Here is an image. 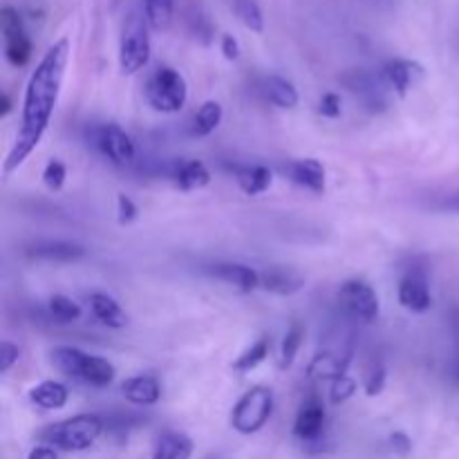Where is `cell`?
Wrapping results in <instances>:
<instances>
[{
	"label": "cell",
	"mask_w": 459,
	"mask_h": 459,
	"mask_svg": "<svg viewBox=\"0 0 459 459\" xmlns=\"http://www.w3.org/2000/svg\"><path fill=\"white\" fill-rule=\"evenodd\" d=\"M65 178H67V170L65 164L58 160L48 161L43 170V184L49 188V191H61L65 186Z\"/></svg>",
	"instance_id": "cell-32"
},
{
	"label": "cell",
	"mask_w": 459,
	"mask_h": 459,
	"mask_svg": "<svg viewBox=\"0 0 459 459\" xmlns=\"http://www.w3.org/2000/svg\"><path fill=\"white\" fill-rule=\"evenodd\" d=\"M173 179L182 191H197L211 182V173L202 161H179L173 170Z\"/></svg>",
	"instance_id": "cell-22"
},
{
	"label": "cell",
	"mask_w": 459,
	"mask_h": 459,
	"mask_svg": "<svg viewBox=\"0 0 459 459\" xmlns=\"http://www.w3.org/2000/svg\"><path fill=\"white\" fill-rule=\"evenodd\" d=\"M325 433V406L318 397L305 399L294 421V435L303 444L321 442Z\"/></svg>",
	"instance_id": "cell-12"
},
{
	"label": "cell",
	"mask_w": 459,
	"mask_h": 459,
	"mask_svg": "<svg viewBox=\"0 0 459 459\" xmlns=\"http://www.w3.org/2000/svg\"><path fill=\"white\" fill-rule=\"evenodd\" d=\"M273 412V394L264 385H255L233 406L231 426L240 435H254L264 429Z\"/></svg>",
	"instance_id": "cell-6"
},
{
	"label": "cell",
	"mask_w": 459,
	"mask_h": 459,
	"mask_svg": "<svg viewBox=\"0 0 459 459\" xmlns=\"http://www.w3.org/2000/svg\"><path fill=\"white\" fill-rule=\"evenodd\" d=\"M0 30L4 39V58L13 67H25L31 58V40L22 25L21 13L13 7H4L0 13Z\"/></svg>",
	"instance_id": "cell-9"
},
{
	"label": "cell",
	"mask_w": 459,
	"mask_h": 459,
	"mask_svg": "<svg viewBox=\"0 0 459 459\" xmlns=\"http://www.w3.org/2000/svg\"><path fill=\"white\" fill-rule=\"evenodd\" d=\"M52 366L70 379L83 381L92 388H106L115 381L117 375L115 366L108 359L85 354L83 350L70 348V345L52 350Z\"/></svg>",
	"instance_id": "cell-2"
},
{
	"label": "cell",
	"mask_w": 459,
	"mask_h": 459,
	"mask_svg": "<svg viewBox=\"0 0 459 459\" xmlns=\"http://www.w3.org/2000/svg\"><path fill=\"white\" fill-rule=\"evenodd\" d=\"M146 99L157 112H179L188 99L186 79L173 67H157L146 83Z\"/></svg>",
	"instance_id": "cell-5"
},
{
	"label": "cell",
	"mask_w": 459,
	"mask_h": 459,
	"mask_svg": "<svg viewBox=\"0 0 459 459\" xmlns=\"http://www.w3.org/2000/svg\"><path fill=\"white\" fill-rule=\"evenodd\" d=\"M231 173L236 178L238 186L247 195H260V193L269 191L273 182L272 170L264 169V166H231Z\"/></svg>",
	"instance_id": "cell-18"
},
{
	"label": "cell",
	"mask_w": 459,
	"mask_h": 459,
	"mask_svg": "<svg viewBox=\"0 0 459 459\" xmlns=\"http://www.w3.org/2000/svg\"><path fill=\"white\" fill-rule=\"evenodd\" d=\"M390 444H393V451L399 453V455H408L412 448V442L403 433L390 435Z\"/></svg>",
	"instance_id": "cell-37"
},
{
	"label": "cell",
	"mask_w": 459,
	"mask_h": 459,
	"mask_svg": "<svg viewBox=\"0 0 459 459\" xmlns=\"http://www.w3.org/2000/svg\"><path fill=\"white\" fill-rule=\"evenodd\" d=\"M143 13L155 31L169 30L175 16V0H143Z\"/></svg>",
	"instance_id": "cell-26"
},
{
	"label": "cell",
	"mask_w": 459,
	"mask_h": 459,
	"mask_svg": "<svg viewBox=\"0 0 459 459\" xmlns=\"http://www.w3.org/2000/svg\"><path fill=\"white\" fill-rule=\"evenodd\" d=\"M267 357H269V341L263 336V339L255 341L249 350H245V352L236 359V363H233V370L251 372L254 368H258Z\"/></svg>",
	"instance_id": "cell-28"
},
{
	"label": "cell",
	"mask_w": 459,
	"mask_h": 459,
	"mask_svg": "<svg viewBox=\"0 0 459 459\" xmlns=\"http://www.w3.org/2000/svg\"><path fill=\"white\" fill-rule=\"evenodd\" d=\"M90 309H92L94 318H97L99 323H103L106 327H112V330H121V327L128 323V316H126L124 309L119 307V303L108 294L90 296Z\"/></svg>",
	"instance_id": "cell-20"
},
{
	"label": "cell",
	"mask_w": 459,
	"mask_h": 459,
	"mask_svg": "<svg viewBox=\"0 0 459 459\" xmlns=\"http://www.w3.org/2000/svg\"><path fill=\"white\" fill-rule=\"evenodd\" d=\"M222 54L229 61H236V58L240 56V45H238V40L233 39L231 34L222 36Z\"/></svg>",
	"instance_id": "cell-36"
},
{
	"label": "cell",
	"mask_w": 459,
	"mask_h": 459,
	"mask_svg": "<svg viewBox=\"0 0 459 459\" xmlns=\"http://www.w3.org/2000/svg\"><path fill=\"white\" fill-rule=\"evenodd\" d=\"M92 146L97 148L108 161H112V164L117 166H130L137 160V148H134L133 137L117 124H106L94 128Z\"/></svg>",
	"instance_id": "cell-8"
},
{
	"label": "cell",
	"mask_w": 459,
	"mask_h": 459,
	"mask_svg": "<svg viewBox=\"0 0 459 459\" xmlns=\"http://www.w3.org/2000/svg\"><path fill=\"white\" fill-rule=\"evenodd\" d=\"M121 393L134 406H155L161 399V385L155 377L139 375L121 384Z\"/></svg>",
	"instance_id": "cell-16"
},
{
	"label": "cell",
	"mask_w": 459,
	"mask_h": 459,
	"mask_svg": "<svg viewBox=\"0 0 459 459\" xmlns=\"http://www.w3.org/2000/svg\"><path fill=\"white\" fill-rule=\"evenodd\" d=\"M48 309L58 323H74L81 318L79 303H74V300L67 299V296H63V294L52 296L48 303Z\"/></svg>",
	"instance_id": "cell-30"
},
{
	"label": "cell",
	"mask_w": 459,
	"mask_h": 459,
	"mask_svg": "<svg viewBox=\"0 0 459 459\" xmlns=\"http://www.w3.org/2000/svg\"><path fill=\"white\" fill-rule=\"evenodd\" d=\"M318 112L327 119H336L341 117V97L336 92H327L321 97V103H318Z\"/></svg>",
	"instance_id": "cell-34"
},
{
	"label": "cell",
	"mask_w": 459,
	"mask_h": 459,
	"mask_svg": "<svg viewBox=\"0 0 459 459\" xmlns=\"http://www.w3.org/2000/svg\"><path fill=\"white\" fill-rule=\"evenodd\" d=\"M151 61V39H148L146 16L130 13L124 22L119 40V70L121 74H137Z\"/></svg>",
	"instance_id": "cell-4"
},
{
	"label": "cell",
	"mask_w": 459,
	"mask_h": 459,
	"mask_svg": "<svg viewBox=\"0 0 459 459\" xmlns=\"http://www.w3.org/2000/svg\"><path fill=\"white\" fill-rule=\"evenodd\" d=\"M285 175L294 184H299L305 191H312L316 195H323L327 188V178H325V166L318 160H296L290 161L285 166Z\"/></svg>",
	"instance_id": "cell-14"
},
{
	"label": "cell",
	"mask_w": 459,
	"mask_h": 459,
	"mask_svg": "<svg viewBox=\"0 0 459 459\" xmlns=\"http://www.w3.org/2000/svg\"><path fill=\"white\" fill-rule=\"evenodd\" d=\"M439 209L442 211H453V213H459V193H455V195H448L444 197L442 202H439Z\"/></svg>",
	"instance_id": "cell-39"
},
{
	"label": "cell",
	"mask_w": 459,
	"mask_h": 459,
	"mask_svg": "<svg viewBox=\"0 0 459 459\" xmlns=\"http://www.w3.org/2000/svg\"><path fill=\"white\" fill-rule=\"evenodd\" d=\"M106 430L101 417L97 415H79L72 420L58 421V424L48 426L39 433V442L65 453H79L97 444L101 433Z\"/></svg>",
	"instance_id": "cell-3"
},
{
	"label": "cell",
	"mask_w": 459,
	"mask_h": 459,
	"mask_svg": "<svg viewBox=\"0 0 459 459\" xmlns=\"http://www.w3.org/2000/svg\"><path fill=\"white\" fill-rule=\"evenodd\" d=\"M193 442L184 433H169L160 435L152 451V459H191Z\"/></svg>",
	"instance_id": "cell-24"
},
{
	"label": "cell",
	"mask_w": 459,
	"mask_h": 459,
	"mask_svg": "<svg viewBox=\"0 0 459 459\" xmlns=\"http://www.w3.org/2000/svg\"><path fill=\"white\" fill-rule=\"evenodd\" d=\"M263 92L273 106L282 108V110H291V108L299 106V90L294 88L291 81L282 79V76H267L263 81Z\"/></svg>",
	"instance_id": "cell-21"
},
{
	"label": "cell",
	"mask_w": 459,
	"mask_h": 459,
	"mask_svg": "<svg viewBox=\"0 0 459 459\" xmlns=\"http://www.w3.org/2000/svg\"><path fill=\"white\" fill-rule=\"evenodd\" d=\"M30 399L34 406L43 408V411H58V408H63L67 403L70 393L58 381H43V384L34 385L30 390Z\"/></svg>",
	"instance_id": "cell-23"
},
{
	"label": "cell",
	"mask_w": 459,
	"mask_h": 459,
	"mask_svg": "<svg viewBox=\"0 0 459 459\" xmlns=\"http://www.w3.org/2000/svg\"><path fill=\"white\" fill-rule=\"evenodd\" d=\"M12 112V99L7 94H0V117H7Z\"/></svg>",
	"instance_id": "cell-40"
},
{
	"label": "cell",
	"mask_w": 459,
	"mask_h": 459,
	"mask_svg": "<svg viewBox=\"0 0 459 459\" xmlns=\"http://www.w3.org/2000/svg\"><path fill=\"white\" fill-rule=\"evenodd\" d=\"M343 83L352 94H357L363 101V106L370 112H381L388 108V99H385V83L381 74H372V72H352V74L343 76Z\"/></svg>",
	"instance_id": "cell-10"
},
{
	"label": "cell",
	"mask_w": 459,
	"mask_h": 459,
	"mask_svg": "<svg viewBox=\"0 0 459 459\" xmlns=\"http://www.w3.org/2000/svg\"><path fill=\"white\" fill-rule=\"evenodd\" d=\"M397 296L399 303L415 314L429 312L430 305H433V296H430L429 290V278H426V273L421 272V269H411V272L402 278Z\"/></svg>",
	"instance_id": "cell-13"
},
{
	"label": "cell",
	"mask_w": 459,
	"mask_h": 459,
	"mask_svg": "<svg viewBox=\"0 0 459 459\" xmlns=\"http://www.w3.org/2000/svg\"><path fill=\"white\" fill-rule=\"evenodd\" d=\"M379 74L384 79L385 88L393 90L399 97H406L424 79V67L417 61H408V58H393V61L381 67Z\"/></svg>",
	"instance_id": "cell-11"
},
{
	"label": "cell",
	"mask_w": 459,
	"mask_h": 459,
	"mask_svg": "<svg viewBox=\"0 0 459 459\" xmlns=\"http://www.w3.org/2000/svg\"><path fill=\"white\" fill-rule=\"evenodd\" d=\"M385 388V368L381 361H372L366 368V377H363V390H366L368 397H377V394L384 393Z\"/></svg>",
	"instance_id": "cell-31"
},
{
	"label": "cell",
	"mask_w": 459,
	"mask_h": 459,
	"mask_svg": "<svg viewBox=\"0 0 459 459\" xmlns=\"http://www.w3.org/2000/svg\"><path fill=\"white\" fill-rule=\"evenodd\" d=\"M27 459H58V451L56 448L48 446V444H40V446L31 448Z\"/></svg>",
	"instance_id": "cell-38"
},
{
	"label": "cell",
	"mask_w": 459,
	"mask_h": 459,
	"mask_svg": "<svg viewBox=\"0 0 459 459\" xmlns=\"http://www.w3.org/2000/svg\"><path fill=\"white\" fill-rule=\"evenodd\" d=\"M117 213H119L117 215V218H119V224H130L134 218H137L139 209L130 197L119 195L117 197Z\"/></svg>",
	"instance_id": "cell-35"
},
{
	"label": "cell",
	"mask_w": 459,
	"mask_h": 459,
	"mask_svg": "<svg viewBox=\"0 0 459 459\" xmlns=\"http://www.w3.org/2000/svg\"><path fill=\"white\" fill-rule=\"evenodd\" d=\"M222 117H224V110L218 101L202 103L200 110L193 115L191 134L193 137H209V134L215 133L218 126L222 124Z\"/></svg>",
	"instance_id": "cell-25"
},
{
	"label": "cell",
	"mask_w": 459,
	"mask_h": 459,
	"mask_svg": "<svg viewBox=\"0 0 459 459\" xmlns=\"http://www.w3.org/2000/svg\"><path fill=\"white\" fill-rule=\"evenodd\" d=\"M67 61H70V40L61 39L45 52L36 70L27 81L25 97H22L21 126H18L16 139L3 164V175L9 178L13 170L25 164L27 157L36 151L48 130L49 119L61 94L63 76H65Z\"/></svg>",
	"instance_id": "cell-1"
},
{
	"label": "cell",
	"mask_w": 459,
	"mask_h": 459,
	"mask_svg": "<svg viewBox=\"0 0 459 459\" xmlns=\"http://www.w3.org/2000/svg\"><path fill=\"white\" fill-rule=\"evenodd\" d=\"M18 359H21V348L13 343H9V341H3L0 343V372H9L13 366L18 363Z\"/></svg>",
	"instance_id": "cell-33"
},
{
	"label": "cell",
	"mask_w": 459,
	"mask_h": 459,
	"mask_svg": "<svg viewBox=\"0 0 459 459\" xmlns=\"http://www.w3.org/2000/svg\"><path fill=\"white\" fill-rule=\"evenodd\" d=\"M27 255L36 260H48V263H74V260L83 258L85 249L79 245H72V242L49 240L31 245L30 249H27Z\"/></svg>",
	"instance_id": "cell-17"
},
{
	"label": "cell",
	"mask_w": 459,
	"mask_h": 459,
	"mask_svg": "<svg viewBox=\"0 0 459 459\" xmlns=\"http://www.w3.org/2000/svg\"><path fill=\"white\" fill-rule=\"evenodd\" d=\"M209 273L218 278V281L236 287V290L242 291V294H249V291L258 290L260 287V273L255 272V269L247 267V264H240V263L211 264Z\"/></svg>",
	"instance_id": "cell-15"
},
{
	"label": "cell",
	"mask_w": 459,
	"mask_h": 459,
	"mask_svg": "<svg viewBox=\"0 0 459 459\" xmlns=\"http://www.w3.org/2000/svg\"><path fill=\"white\" fill-rule=\"evenodd\" d=\"M339 305L350 318L372 323L379 316V296L366 281H348L339 290Z\"/></svg>",
	"instance_id": "cell-7"
},
{
	"label": "cell",
	"mask_w": 459,
	"mask_h": 459,
	"mask_svg": "<svg viewBox=\"0 0 459 459\" xmlns=\"http://www.w3.org/2000/svg\"><path fill=\"white\" fill-rule=\"evenodd\" d=\"M303 278L299 273H294L291 269H282V267H273L269 272L260 273V287H264L267 291L278 296H291L296 291L303 290Z\"/></svg>",
	"instance_id": "cell-19"
},
{
	"label": "cell",
	"mask_w": 459,
	"mask_h": 459,
	"mask_svg": "<svg viewBox=\"0 0 459 459\" xmlns=\"http://www.w3.org/2000/svg\"><path fill=\"white\" fill-rule=\"evenodd\" d=\"M233 12H236V16L240 18L247 30L255 31V34L264 30L263 12H260L255 0H233Z\"/></svg>",
	"instance_id": "cell-27"
},
{
	"label": "cell",
	"mask_w": 459,
	"mask_h": 459,
	"mask_svg": "<svg viewBox=\"0 0 459 459\" xmlns=\"http://www.w3.org/2000/svg\"><path fill=\"white\" fill-rule=\"evenodd\" d=\"M303 339H305L303 325L294 323V325H291L290 330H287L285 339H282L281 370H287V368H291V363H294V359H296V354H299L300 345H303Z\"/></svg>",
	"instance_id": "cell-29"
}]
</instances>
